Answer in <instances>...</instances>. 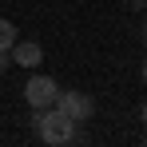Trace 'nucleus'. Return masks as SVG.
<instances>
[{
	"instance_id": "1",
	"label": "nucleus",
	"mask_w": 147,
	"mask_h": 147,
	"mask_svg": "<svg viewBox=\"0 0 147 147\" xmlns=\"http://www.w3.org/2000/svg\"><path fill=\"white\" fill-rule=\"evenodd\" d=\"M32 123H36V135H40L44 143H52V147L72 143V139H76V127H80V123H76V119H68V115H64L56 103H52V107H36Z\"/></svg>"
},
{
	"instance_id": "2",
	"label": "nucleus",
	"mask_w": 147,
	"mask_h": 147,
	"mask_svg": "<svg viewBox=\"0 0 147 147\" xmlns=\"http://www.w3.org/2000/svg\"><path fill=\"white\" fill-rule=\"evenodd\" d=\"M56 96H60V84L52 80V76H32L24 84V103L36 111V107H52L56 103Z\"/></svg>"
},
{
	"instance_id": "9",
	"label": "nucleus",
	"mask_w": 147,
	"mask_h": 147,
	"mask_svg": "<svg viewBox=\"0 0 147 147\" xmlns=\"http://www.w3.org/2000/svg\"><path fill=\"white\" fill-rule=\"evenodd\" d=\"M143 76H147V68H143Z\"/></svg>"
},
{
	"instance_id": "6",
	"label": "nucleus",
	"mask_w": 147,
	"mask_h": 147,
	"mask_svg": "<svg viewBox=\"0 0 147 147\" xmlns=\"http://www.w3.org/2000/svg\"><path fill=\"white\" fill-rule=\"evenodd\" d=\"M8 64H12V56H8V52H0V72H8Z\"/></svg>"
},
{
	"instance_id": "3",
	"label": "nucleus",
	"mask_w": 147,
	"mask_h": 147,
	"mask_svg": "<svg viewBox=\"0 0 147 147\" xmlns=\"http://www.w3.org/2000/svg\"><path fill=\"white\" fill-rule=\"evenodd\" d=\"M56 107H60L68 119L88 123V119H92V111H96V99L84 96V92H60V96H56Z\"/></svg>"
},
{
	"instance_id": "4",
	"label": "nucleus",
	"mask_w": 147,
	"mask_h": 147,
	"mask_svg": "<svg viewBox=\"0 0 147 147\" xmlns=\"http://www.w3.org/2000/svg\"><path fill=\"white\" fill-rule=\"evenodd\" d=\"M8 56H12V64H20V68H40L44 48H40L36 40H16V44L8 48Z\"/></svg>"
},
{
	"instance_id": "7",
	"label": "nucleus",
	"mask_w": 147,
	"mask_h": 147,
	"mask_svg": "<svg viewBox=\"0 0 147 147\" xmlns=\"http://www.w3.org/2000/svg\"><path fill=\"white\" fill-rule=\"evenodd\" d=\"M139 119H143V127H147V103H143V107H139Z\"/></svg>"
},
{
	"instance_id": "5",
	"label": "nucleus",
	"mask_w": 147,
	"mask_h": 147,
	"mask_svg": "<svg viewBox=\"0 0 147 147\" xmlns=\"http://www.w3.org/2000/svg\"><path fill=\"white\" fill-rule=\"evenodd\" d=\"M12 44H16V24L0 16V52H8Z\"/></svg>"
},
{
	"instance_id": "8",
	"label": "nucleus",
	"mask_w": 147,
	"mask_h": 147,
	"mask_svg": "<svg viewBox=\"0 0 147 147\" xmlns=\"http://www.w3.org/2000/svg\"><path fill=\"white\" fill-rule=\"evenodd\" d=\"M139 36H143V44H147V16H143V28H139Z\"/></svg>"
}]
</instances>
